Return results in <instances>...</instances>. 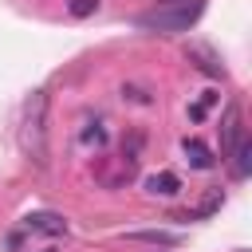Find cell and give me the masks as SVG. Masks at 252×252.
Masks as SVG:
<instances>
[{"instance_id": "cell-1", "label": "cell", "mask_w": 252, "mask_h": 252, "mask_svg": "<svg viewBox=\"0 0 252 252\" xmlns=\"http://www.w3.org/2000/svg\"><path fill=\"white\" fill-rule=\"evenodd\" d=\"M20 146H24V154H28L39 169L47 165V91H32V98L24 102Z\"/></svg>"}, {"instance_id": "cell-2", "label": "cell", "mask_w": 252, "mask_h": 252, "mask_svg": "<svg viewBox=\"0 0 252 252\" xmlns=\"http://www.w3.org/2000/svg\"><path fill=\"white\" fill-rule=\"evenodd\" d=\"M201 12H205V0H158L150 12L138 16V28H146V32H189Z\"/></svg>"}, {"instance_id": "cell-3", "label": "cell", "mask_w": 252, "mask_h": 252, "mask_svg": "<svg viewBox=\"0 0 252 252\" xmlns=\"http://www.w3.org/2000/svg\"><path fill=\"white\" fill-rule=\"evenodd\" d=\"M244 138V126H240V106L228 102L224 114H220V158H232V150L240 146Z\"/></svg>"}, {"instance_id": "cell-4", "label": "cell", "mask_w": 252, "mask_h": 252, "mask_svg": "<svg viewBox=\"0 0 252 252\" xmlns=\"http://www.w3.org/2000/svg\"><path fill=\"white\" fill-rule=\"evenodd\" d=\"M185 55H189V59H193V63H197L205 75H213V79H224V63L217 59V51H213L209 43H189V47H185Z\"/></svg>"}, {"instance_id": "cell-5", "label": "cell", "mask_w": 252, "mask_h": 252, "mask_svg": "<svg viewBox=\"0 0 252 252\" xmlns=\"http://www.w3.org/2000/svg\"><path fill=\"white\" fill-rule=\"evenodd\" d=\"M24 228L28 232H43V236H63L67 232V220L59 213H28L24 217Z\"/></svg>"}, {"instance_id": "cell-6", "label": "cell", "mask_w": 252, "mask_h": 252, "mask_svg": "<svg viewBox=\"0 0 252 252\" xmlns=\"http://www.w3.org/2000/svg\"><path fill=\"white\" fill-rule=\"evenodd\" d=\"M181 154H185V161H189L193 169H213V154H209V146H205V142L185 138V142H181Z\"/></svg>"}, {"instance_id": "cell-7", "label": "cell", "mask_w": 252, "mask_h": 252, "mask_svg": "<svg viewBox=\"0 0 252 252\" xmlns=\"http://www.w3.org/2000/svg\"><path fill=\"white\" fill-rule=\"evenodd\" d=\"M146 189H150V193H161V197H173V193H181V177L169 173V169H161V173L146 177Z\"/></svg>"}, {"instance_id": "cell-8", "label": "cell", "mask_w": 252, "mask_h": 252, "mask_svg": "<svg viewBox=\"0 0 252 252\" xmlns=\"http://www.w3.org/2000/svg\"><path fill=\"white\" fill-rule=\"evenodd\" d=\"M232 158H236V161H232V173H236V177H248V173H252V142L240 138V146L232 150Z\"/></svg>"}, {"instance_id": "cell-9", "label": "cell", "mask_w": 252, "mask_h": 252, "mask_svg": "<svg viewBox=\"0 0 252 252\" xmlns=\"http://www.w3.org/2000/svg\"><path fill=\"white\" fill-rule=\"evenodd\" d=\"M130 240H146V244H165L169 248V244H177V232H161V228L154 232V228H146V232H130Z\"/></svg>"}, {"instance_id": "cell-10", "label": "cell", "mask_w": 252, "mask_h": 252, "mask_svg": "<svg viewBox=\"0 0 252 252\" xmlns=\"http://www.w3.org/2000/svg\"><path fill=\"white\" fill-rule=\"evenodd\" d=\"M83 146H106V130H102V122H87V130H83Z\"/></svg>"}, {"instance_id": "cell-11", "label": "cell", "mask_w": 252, "mask_h": 252, "mask_svg": "<svg viewBox=\"0 0 252 252\" xmlns=\"http://www.w3.org/2000/svg\"><path fill=\"white\" fill-rule=\"evenodd\" d=\"M94 8H98V0H67V12H71L75 20H87Z\"/></svg>"}, {"instance_id": "cell-12", "label": "cell", "mask_w": 252, "mask_h": 252, "mask_svg": "<svg viewBox=\"0 0 252 252\" xmlns=\"http://www.w3.org/2000/svg\"><path fill=\"white\" fill-rule=\"evenodd\" d=\"M213 102H217V91H205V98H201L197 106H189V118H193V122H201V118H205V110H209Z\"/></svg>"}, {"instance_id": "cell-13", "label": "cell", "mask_w": 252, "mask_h": 252, "mask_svg": "<svg viewBox=\"0 0 252 252\" xmlns=\"http://www.w3.org/2000/svg\"><path fill=\"white\" fill-rule=\"evenodd\" d=\"M47 252H55V248H47Z\"/></svg>"}]
</instances>
